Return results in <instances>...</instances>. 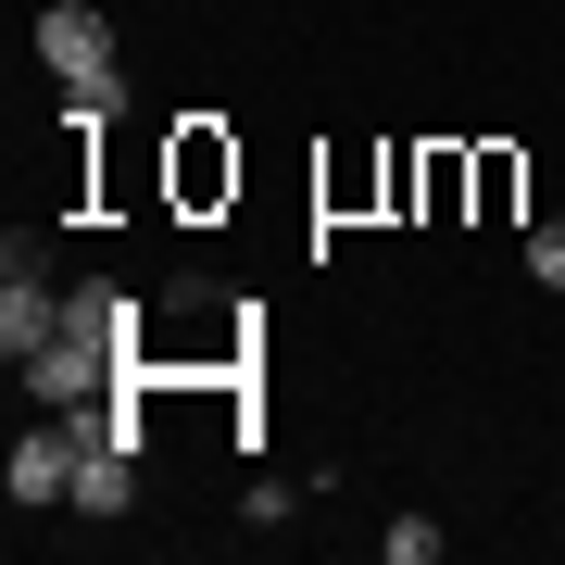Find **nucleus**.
Returning a JSON list of instances; mask_svg holds the SVG:
<instances>
[{
    "instance_id": "obj_5",
    "label": "nucleus",
    "mask_w": 565,
    "mask_h": 565,
    "mask_svg": "<svg viewBox=\"0 0 565 565\" xmlns=\"http://www.w3.org/2000/svg\"><path fill=\"white\" fill-rule=\"evenodd\" d=\"M126 503H139V452H114V440H88V452H76V515H102V527H114Z\"/></svg>"
},
{
    "instance_id": "obj_8",
    "label": "nucleus",
    "mask_w": 565,
    "mask_h": 565,
    "mask_svg": "<svg viewBox=\"0 0 565 565\" xmlns=\"http://www.w3.org/2000/svg\"><path fill=\"white\" fill-rule=\"evenodd\" d=\"M527 277H541V289H565V226H527Z\"/></svg>"
},
{
    "instance_id": "obj_4",
    "label": "nucleus",
    "mask_w": 565,
    "mask_h": 565,
    "mask_svg": "<svg viewBox=\"0 0 565 565\" xmlns=\"http://www.w3.org/2000/svg\"><path fill=\"white\" fill-rule=\"evenodd\" d=\"M226 189H239V151H226L214 126H177V202L202 214V202H226Z\"/></svg>"
},
{
    "instance_id": "obj_6",
    "label": "nucleus",
    "mask_w": 565,
    "mask_h": 565,
    "mask_svg": "<svg viewBox=\"0 0 565 565\" xmlns=\"http://www.w3.org/2000/svg\"><path fill=\"white\" fill-rule=\"evenodd\" d=\"M478 214H515V151H478Z\"/></svg>"
},
{
    "instance_id": "obj_1",
    "label": "nucleus",
    "mask_w": 565,
    "mask_h": 565,
    "mask_svg": "<svg viewBox=\"0 0 565 565\" xmlns=\"http://www.w3.org/2000/svg\"><path fill=\"white\" fill-rule=\"evenodd\" d=\"M39 63L63 76V126H114L126 63H114V25L88 13V0H51V13H39Z\"/></svg>"
},
{
    "instance_id": "obj_3",
    "label": "nucleus",
    "mask_w": 565,
    "mask_h": 565,
    "mask_svg": "<svg viewBox=\"0 0 565 565\" xmlns=\"http://www.w3.org/2000/svg\"><path fill=\"white\" fill-rule=\"evenodd\" d=\"M76 452H88V427H76V415L25 427V440H13V465H0V490H13V515H39V503H76Z\"/></svg>"
},
{
    "instance_id": "obj_2",
    "label": "nucleus",
    "mask_w": 565,
    "mask_h": 565,
    "mask_svg": "<svg viewBox=\"0 0 565 565\" xmlns=\"http://www.w3.org/2000/svg\"><path fill=\"white\" fill-rule=\"evenodd\" d=\"M51 340H63V289H51L39 264H25V239H13V252H0V364L25 377Z\"/></svg>"
},
{
    "instance_id": "obj_7",
    "label": "nucleus",
    "mask_w": 565,
    "mask_h": 565,
    "mask_svg": "<svg viewBox=\"0 0 565 565\" xmlns=\"http://www.w3.org/2000/svg\"><path fill=\"white\" fill-rule=\"evenodd\" d=\"M377 553H390V565H427V553H440V527H427V515H403V527H377Z\"/></svg>"
}]
</instances>
